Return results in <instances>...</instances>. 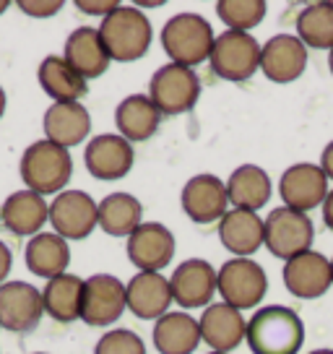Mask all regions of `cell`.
Returning <instances> with one entry per match:
<instances>
[{"label":"cell","instance_id":"obj_1","mask_svg":"<svg viewBox=\"0 0 333 354\" xmlns=\"http://www.w3.org/2000/svg\"><path fill=\"white\" fill-rule=\"evenodd\" d=\"M245 342L253 354H297L305 344V323L292 308L263 305L250 315Z\"/></svg>","mask_w":333,"mask_h":354},{"label":"cell","instance_id":"obj_2","mask_svg":"<svg viewBox=\"0 0 333 354\" xmlns=\"http://www.w3.org/2000/svg\"><path fill=\"white\" fill-rule=\"evenodd\" d=\"M102 44L107 50L110 60L117 63H133L149 53L154 29L151 21L138 6H117L110 16H104L99 24Z\"/></svg>","mask_w":333,"mask_h":354},{"label":"cell","instance_id":"obj_3","mask_svg":"<svg viewBox=\"0 0 333 354\" xmlns=\"http://www.w3.org/2000/svg\"><path fill=\"white\" fill-rule=\"evenodd\" d=\"M19 172L26 190H34L39 196H57L73 177V159L68 149L42 138L23 149Z\"/></svg>","mask_w":333,"mask_h":354},{"label":"cell","instance_id":"obj_4","mask_svg":"<svg viewBox=\"0 0 333 354\" xmlns=\"http://www.w3.org/2000/svg\"><path fill=\"white\" fill-rule=\"evenodd\" d=\"M213 42H216V34L209 19H203L200 13H175L162 26V47L169 60L178 66L196 68L206 63L211 57Z\"/></svg>","mask_w":333,"mask_h":354},{"label":"cell","instance_id":"obj_5","mask_svg":"<svg viewBox=\"0 0 333 354\" xmlns=\"http://www.w3.org/2000/svg\"><path fill=\"white\" fill-rule=\"evenodd\" d=\"M149 100L162 118H178L190 112L200 100V78L193 68L166 63L156 68L149 81Z\"/></svg>","mask_w":333,"mask_h":354},{"label":"cell","instance_id":"obj_6","mask_svg":"<svg viewBox=\"0 0 333 354\" xmlns=\"http://www.w3.org/2000/svg\"><path fill=\"white\" fill-rule=\"evenodd\" d=\"M312 240L315 227L310 216L302 211L278 206L263 219V245L268 248V253L284 263L312 250Z\"/></svg>","mask_w":333,"mask_h":354},{"label":"cell","instance_id":"obj_7","mask_svg":"<svg viewBox=\"0 0 333 354\" xmlns=\"http://www.w3.org/2000/svg\"><path fill=\"white\" fill-rule=\"evenodd\" d=\"M216 289L222 295V302L242 313L263 302L268 292V274L253 258H229L216 271Z\"/></svg>","mask_w":333,"mask_h":354},{"label":"cell","instance_id":"obj_8","mask_svg":"<svg viewBox=\"0 0 333 354\" xmlns=\"http://www.w3.org/2000/svg\"><path fill=\"white\" fill-rule=\"evenodd\" d=\"M213 76L229 84H242L250 76L260 71V44L253 34L245 32H227L216 34L211 57H209Z\"/></svg>","mask_w":333,"mask_h":354},{"label":"cell","instance_id":"obj_9","mask_svg":"<svg viewBox=\"0 0 333 354\" xmlns=\"http://www.w3.org/2000/svg\"><path fill=\"white\" fill-rule=\"evenodd\" d=\"M53 232L63 240H86L99 227V203L84 190H63L50 203Z\"/></svg>","mask_w":333,"mask_h":354},{"label":"cell","instance_id":"obj_10","mask_svg":"<svg viewBox=\"0 0 333 354\" xmlns=\"http://www.w3.org/2000/svg\"><path fill=\"white\" fill-rule=\"evenodd\" d=\"M128 310L125 305V284L112 274H94L84 279V299H81V321L91 328L115 326Z\"/></svg>","mask_w":333,"mask_h":354},{"label":"cell","instance_id":"obj_11","mask_svg":"<svg viewBox=\"0 0 333 354\" xmlns=\"http://www.w3.org/2000/svg\"><path fill=\"white\" fill-rule=\"evenodd\" d=\"M133 162H135L133 144L125 141L117 133L94 136L89 144H86V151H84L86 172L94 180H102V183L122 180V177L133 169Z\"/></svg>","mask_w":333,"mask_h":354},{"label":"cell","instance_id":"obj_12","mask_svg":"<svg viewBox=\"0 0 333 354\" xmlns=\"http://www.w3.org/2000/svg\"><path fill=\"white\" fill-rule=\"evenodd\" d=\"M182 211L190 221L196 224H213L222 221V216L229 211V193H227V183L222 177L200 172L193 175L182 188L180 196Z\"/></svg>","mask_w":333,"mask_h":354},{"label":"cell","instance_id":"obj_13","mask_svg":"<svg viewBox=\"0 0 333 354\" xmlns=\"http://www.w3.org/2000/svg\"><path fill=\"white\" fill-rule=\"evenodd\" d=\"M169 287H172V302L185 310H198L213 305V295L216 289V271L209 261L203 258H190L185 263H180L172 277H169Z\"/></svg>","mask_w":333,"mask_h":354},{"label":"cell","instance_id":"obj_14","mask_svg":"<svg viewBox=\"0 0 333 354\" xmlns=\"http://www.w3.org/2000/svg\"><path fill=\"white\" fill-rule=\"evenodd\" d=\"M328 190H331L328 177L323 175L321 165H310V162L287 167L281 180H278V196L284 201V206L302 211V214L323 206Z\"/></svg>","mask_w":333,"mask_h":354},{"label":"cell","instance_id":"obj_15","mask_svg":"<svg viewBox=\"0 0 333 354\" xmlns=\"http://www.w3.org/2000/svg\"><path fill=\"white\" fill-rule=\"evenodd\" d=\"M45 315L42 292L26 281L0 284V326L6 331L26 333L37 328Z\"/></svg>","mask_w":333,"mask_h":354},{"label":"cell","instance_id":"obj_16","mask_svg":"<svg viewBox=\"0 0 333 354\" xmlns=\"http://www.w3.org/2000/svg\"><path fill=\"white\" fill-rule=\"evenodd\" d=\"M281 279H284V287L292 297L318 299L333 287L331 258H325L318 250H307V253L284 263Z\"/></svg>","mask_w":333,"mask_h":354},{"label":"cell","instance_id":"obj_17","mask_svg":"<svg viewBox=\"0 0 333 354\" xmlns=\"http://www.w3.org/2000/svg\"><path fill=\"white\" fill-rule=\"evenodd\" d=\"M175 248H178L175 234L159 221H144L125 243L128 261L138 271H154V274H162V268L166 263H172Z\"/></svg>","mask_w":333,"mask_h":354},{"label":"cell","instance_id":"obj_18","mask_svg":"<svg viewBox=\"0 0 333 354\" xmlns=\"http://www.w3.org/2000/svg\"><path fill=\"white\" fill-rule=\"evenodd\" d=\"M307 68V47L294 34H274L260 44V71L274 84H292Z\"/></svg>","mask_w":333,"mask_h":354},{"label":"cell","instance_id":"obj_19","mask_svg":"<svg viewBox=\"0 0 333 354\" xmlns=\"http://www.w3.org/2000/svg\"><path fill=\"white\" fill-rule=\"evenodd\" d=\"M125 305L141 321H159L172 305L169 279L154 271H138L125 284Z\"/></svg>","mask_w":333,"mask_h":354},{"label":"cell","instance_id":"obj_20","mask_svg":"<svg viewBox=\"0 0 333 354\" xmlns=\"http://www.w3.org/2000/svg\"><path fill=\"white\" fill-rule=\"evenodd\" d=\"M200 326V342L211 346V352L232 354L240 344L245 342V328L247 321L242 313L227 302H213L200 313L198 318Z\"/></svg>","mask_w":333,"mask_h":354},{"label":"cell","instance_id":"obj_21","mask_svg":"<svg viewBox=\"0 0 333 354\" xmlns=\"http://www.w3.org/2000/svg\"><path fill=\"white\" fill-rule=\"evenodd\" d=\"M45 138L63 149L84 144V138H89L91 133V118L89 110L81 102H53L45 112Z\"/></svg>","mask_w":333,"mask_h":354},{"label":"cell","instance_id":"obj_22","mask_svg":"<svg viewBox=\"0 0 333 354\" xmlns=\"http://www.w3.org/2000/svg\"><path fill=\"white\" fill-rule=\"evenodd\" d=\"M0 221L19 237H34L50 221V203L34 190H16L0 206Z\"/></svg>","mask_w":333,"mask_h":354},{"label":"cell","instance_id":"obj_23","mask_svg":"<svg viewBox=\"0 0 333 354\" xmlns=\"http://www.w3.org/2000/svg\"><path fill=\"white\" fill-rule=\"evenodd\" d=\"M63 57H66L68 66L86 81L104 76L112 63L104 44H102L99 29H94V26H78L68 34Z\"/></svg>","mask_w":333,"mask_h":354},{"label":"cell","instance_id":"obj_24","mask_svg":"<svg viewBox=\"0 0 333 354\" xmlns=\"http://www.w3.org/2000/svg\"><path fill=\"white\" fill-rule=\"evenodd\" d=\"M219 240L234 258H250L263 248V219L256 211L229 209L219 221Z\"/></svg>","mask_w":333,"mask_h":354},{"label":"cell","instance_id":"obj_25","mask_svg":"<svg viewBox=\"0 0 333 354\" xmlns=\"http://www.w3.org/2000/svg\"><path fill=\"white\" fill-rule=\"evenodd\" d=\"M151 339L159 354H193L200 344V326L185 310H169L154 323Z\"/></svg>","mask_w":333,"mask_h":354},{"label":"cell","instance_id":"obj_26","mask_svg":"<svg viewBox=\"0 0 333 354\" xmlns=\"http://www.w3.org/2000/svg\"><path fill=\"white\" fill-rule=\"evenodd\" d=\"M23 258H26V268L32 271L34 277L50 281V279L68 274L70 245L55 232H39L26 243Z\"/></svg>","mask_w":333,"mask_h":354},{"label":"cell","instance_id":"obj_27","mask_svg":"<svg viewBox=\"0 0 333 354\" xmlns=\"http://www.w3.org/2000/svg\"><path fill=\"white\" fill-rule=\"evenodd\" d=\"M159 122H162V115L154 107V102L149 100V94H131L115 110L117 136H122L131 144L154 138V133L159 131Z\"/></svg>","mask_w":333,"mask_h":354},{"label":"cell","instance_id":"obj_28","mask_svg":"<svg viewBox=\"0 0 333 354\" xmlns=\"http://www.w3.org/2000/svg\"><path fill=\"white\" fill-rule=\"evenodd\" d=\"M227 193H229L232 209L256 211L258 214L274 196V185H271V177L263 167L242 165L237 167L227 180Z\"/></svg>","mask_w":333,"mask_h":354},{"label":"cell","instance_id":"obj_29","mask_svg":"<svg viewBox=\"0 0 333 354\" xmlns=\"http://www.w3.org/2000/svg\"><path fill=\"white\" fill-rule=\"evenodd\" d=\"M39 86L53 102H81L89 91V81L81 78L63 55H47L37 71Z\"/></svg>","mask_w":333,"mask_h":354},{"label":"cell","instance_id":"obj_30","mask_svg":"<svg viewBox=\"0 0 333 354\" xmlns=\"http://www.w3.org/2000/svg\"><path fill=\"white\" fill-rule=\"evenodd\" d=\"M81 299H84V279L76 274L50 279L42 289L45 313L57 323L81 321Z\"/></svg>","mask_w":333,"mask_h":354},{"label":"cell","instance_id":"obj_31","mask_svg":"<svg viewBox=\"0 0 333 354\" xmlns=\"http://www.w3.org/2000/svg\"><path fill=\"white\" fill-rule=\"evenodd\" d=\"M144 224V206L131 193H110L99 201V227L110 237H131Z\"/></svg>","mask_w":333,"mask_h":354},{"label":"cell","instance_id":"obj_32","mask_svg":"<svg viewBox=\"0 0 333 354\" xmlns=\"http://www.w3.org/2000/svg\"><path fill=\"white\" fill-rule=\"evenodd\" d=\"M294 37L307 50H333V3H310L297 16Z\"/></svg>","mask_w":333,"mask_h":354},{"label":"cell","instance_id":"obj_33","mask_svg":"<svg viewBox=\"0 0 333 354\" xmlns=\"http://www.w3.org/2000/svg\"><path fill=\"white\" fill-rule=\"evenodd\" d=\"M266 11L268 6L263 0H219L216 3V16L229 32L250 34L266 19Z\"/></svg>","mask_w":333,"mask_h":354},{"label":"cell","instance_id":"obj_34","mask_svg":"<svg viewBox=\"0 0 333 354\" xmlns=\"http://www.w3.org/2000/svg\"><path fill=\"white\" fill-rule=\"evenodd\" d=\"M94 354H146V344L131 328H110L97 342Z\"/></svg>","mask_w":333,"mask_h":354},{"label":"cell","instance_id":"obj_35","mask_svg":"<svg viewBox=\"0 0 333 354\" xmlns=\"http://www.w3.org/2000/svg\"><path fill=\"white\" fill-rule=\"evenodd\" d=\"M19 8L34 19H50L63 8V0H19Z\"/></svg>","mask_w":333,"mask_h":354},{"label":"cell","instance_id":"obj_36","mask_svg":"<svg viewBox=\"0 0 333 354\" xmlns=\"http://www.w3.org/2000/svg\"><path fill=\"white\" fill-rule=\"evenodd\" d=\"M120 3L117 0H76V8L84 13H89V16H110L115 8H117Z\"/></svg>","mask_w":333,"mask_h":354},{"label":"cell","instance_id":"obj_37","mask_svg":"<svg viewBox=\"0 0 333 354\" xmlns=\"http://www.w3.org/2000/svg\"><path fill=\"white\" fill-rule=\"evenodd\" d=\"M11 266H13L11 248L0 240V284H6V279H8V274H11Z\"/></svg>","mask_w":333,"mask_h":354},{"label":"cell","instance_id":"obj_38","mask_svg":"<svg viewBox=\"0 0 333 354\" xmlns=\"http://www.w3.org/2000/svg\"><path fill=\"white\" fill-rule=\"evenodd\" d=\"M321 169H323V175L328 177V183H331V180H333V141H331V144H325V149H323Z\"/></svg>","mask_w":333,"mask_h":354},{"label":"cell","instance_id":"obj_39","mask_svg":"<svg viewBox=\"0 0 333 354\" xmlns=\"http://www.w3.org/2000/svg\"><path fill=\"white\" fill-rule=\"evenodd\" d=\"M323 221H325V227L333 232V190H328V196L323 201Z\"/></svg>","mask_w":333,"mask_h":354},{"label":"cell","instance_id":"obj_40","mask_svg":"<svg viewBox=\"0 0 333 354\" xmlns=\"http://www.w3.org/2000/svg\"><path fill=\"white\" fill-rule=\"evenodd\" d=\"M6 115V91H3V86H0V118Z\"/></svg>","mask_w":333,"mask_h":354},{"label":"cell","instance_id":"obj_41","mask_svg":"<svg viewBox=\"0 0 333 354\" xmlns=\"http://www.w3.org/2000/svg\"><path fill=\"white\" fill-rule=\"evenodd\" d=\"M8 8H11V3L8 0H0V13H6Z\"/></svg>","mask_w":333,"mask_h":354},{"label":"cell","instance_id":"obj_42","mask_svg":"<svg viewBox=\"0 0 333 354\" xmlns=\"http://www.w3.org/2000/svg\"><path fill=\"white\" fill-rule=\"evenodd\" d=\"M310 354H333V349H312Z\"/></svg>","mask_w":333,"mask_h":354},{"label":"cell","instance_id":"obj_43","mask_svg":"<svg viewBox=\"0 0 333 354\" xmlns=\"http://www.w3.org/2000/svg\"><path fill=\"white\" fill-rule=\"evenodd\" d=\"M328 68H331V73H333V50L328 53Z\"/></svg>","mask_w":333,"mask_h":354},{"label":"cell","instance_id":"obj_44","mask_svg":"<svg viewBox=\"0 0 333 354\" xmlns=\"http://www.w3.org/2000/svg\"><path fill=\"white\" fill-rule=\"evenodd\" d=\"M331 274H333V258H331Z\"/></svg>","mask_w":333,"mask_h":354},{"label":"cell","instance_id":"obj_45","mask_svg":"<svg viewBox=\"0 0 333 354\" xmlns=\"http://www.w3.org/2000/svg\"><path fill=\"white\" fill-rule=\"evenodd\" d=\"M32 354H47V352H32Z\"/></svg>","mask_w":333,"mask_h":354},{"label":"cell","instance_id":"obj_46","mask_svg":"<svg viewBox=\"0 0 333 354\" xmlns=\"http://www.w3.org/2000/svg\"><path fill=\"white\" fill-rule=\"evenodd\" d=\"M209 354H224V352H209Z\"/></svg>","mask_w":333,"mask_h":354},{"label":"cell","instance_id":"obj_47","mask_svg":"<svg viewBox=\"0 0 333 354\" xmlns=\"http://www.w3.org/2000/svg\"><path fill=\"white\" fill-rule=\"evenodd\" d=\"M0 224H3V221H0Z\"/></svg>","mask_w":333,"mask_h":354}]
</instances>
